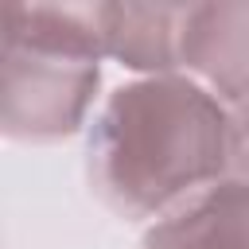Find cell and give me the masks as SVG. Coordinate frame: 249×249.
I'll list each match as a JSON object with an SVG mask.
<instances>
[{"instance_id":"obj_5","label":"cell","mask_w":249,"mask_h":249,"mask_svg":"<svg viewBox=\"0 0 249 249\" xmlns=\"http://www.w3.org/2000/svg\"><path fill=\"white\" fill-rule=\"evenodd\" d=\"M183 16L187 4H105V58L136 78L183 74Z\"/></svg>"},{"instance_id":"obj_1","label":"cell","mask_w":249,"mask_h":249,"mask_svg":"<svg viewBox=\"0 0 249 249\" xmlns=\"http://www.w3.org/2000/svg\"><path fill=\"white\" fill-rule=\"evenodd\" d=\"M93 195L124 222H156L230 179V105L191 74L128 78L86 128Z\"/></svg>"},{"instance_id":"obj_6","label":"cell","mask_w":249,"mask_h":249,"mask_svg":"<svg viewBox=\"0 0 249 249\" xmlns=\"http://www.w3.org/2000/svg\"><path fill=\"white\" fill-rule=\"evenodd\" d=\"M4 39L101 62L105 58V4H8Z\"/></svg>"},{"instance_id":"obj_2","label":"cell","mask_w":249,"mask_h":249,"mask_svg":"<svg viewBox=\"0 0 249 249\" xmlns=\"http://www.w3.org/2000/svg\"><path fill=\"white\" fill-rule=\"evenodd\" d=\"M101 62L4 39L0 128L19 144H51L89 128L97 113Z\"/></svg>"},{"instance_id":"obj_7","label":"cell","mask_w":249,"mask_h":249,"mask_svg":"<svg viewBox=\"0 0 249 249\" xmlns=\"http://www.w3.org/2000/svg\"><path fill=\"white\" fill-rule=\"evenodd\" d=\"M230 179L249 187V101L230 105Z\"/></svg>"},{"instance_id":"obj_3","label":"cell","mask_w":249,"mask_h":249,"mask_svg":"<svg viewBox=\"0 0 249 249\" xmlns=\"http://www.w3.org/2000/svg\"><path fill=\"white\" fill-rule=\"evenodd\" d=\"M179 70L226 105L249 101V0L187 4Z\"/></svg>"},{"instance_id":"obj_4","label":"cell","mask_w":249,"mask_h":249,"mask_svg":"<svg viewBox=\"0 0 249 249\" xmlns=\"http://www.w3.org/2000/svg\"><path fill=\"white\" fill-rule=\"evenodd\" d=\"M140 249H249V187L222 179L156 218Z\"/></svg>"}]
</instances>
